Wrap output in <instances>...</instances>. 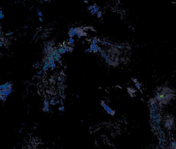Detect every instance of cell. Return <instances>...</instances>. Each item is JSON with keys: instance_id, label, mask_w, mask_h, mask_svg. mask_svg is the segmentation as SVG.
I'll return each mask as SVG.
<instances>
[{"instance_id": "obj_5", "label": "cell", "mask_w": 176, "mask_h": 149, "mask_svg": "<svg viewBox=\"0 0 176 149\" xmlns=\"http://www.w3.org/2000/svg\"><path fill=\"white\" fill-rule=\"evenodd\" d=\"M100 10V7H95V8H94L92 10H91V11H90V13L91 14L92 13H97Z\"/></svg>"}, {"instance_id": "obj_21", "label": "cell", "mask_w": 176, "mask_h": 149, "mask_svg": "<svg viewBox=\"0 0 176 149\" xmlns=\"http://www.w3.org/2000/svg\"><path fill=\"white\" fill-rule=\"evenodd\" d=\"M74 31H75V28L74 27H71L69 29V31L71 32H74Z\"/></svg>"}, {"instance_id": "obj_33", "label": "cell", "mask_w": 176, "mask_h": 149, "mask_svg": "<svg viewBox=\"0 0 176 149\" xmlns=\"http://www.w3.org/2000/svg\"><path fill=\"white\" fill-rule=\"evenodd\" d=\"M60 81H61V79H60V78H59L58 79V82H60Z\"/></svg>"}, {"instance_id": "obj_39", "label": "cell", "mask_w": 176, "mask_h": 149, "mask_svg": "<svg viewBox=\"0 0 176 149\" xmlns=\"http://www.w3.org/2000/svg\"><path fill=\"white\" fill-rule=\"evenodd\" d=\"M76 97H79V96L78 95H76Z\"/></svg>"}, {"instance_id": "obj_8", "label": "cell", "mask_w": 176, "mask_h": 149, "mask_svg": "<svg viewBox=\"0 0 176 149\" xmlns=\"http://www.w3.org/2000/svg\"><path fill=\"white\" fill-rule=\"evenodd\" d=\"M74 41L73 38L69 37V38L68 39V44L71 45L74 44Z\"/></svg>"}, {"instance_id": "obj_9", "label": "cell", "mask_w": 176, "mask_h": 149, "mask_svg": "<svg viewBox=\"0 0 176 149\" xmlns=\"http://www.w3.org/2000/svg\"><path fill=\"white\" fill-rule=\"evenodd\" d=\"M171 148L172 149H176V142H173L171 144Z\"/></svg>"}, {"instance_id": "obj_11", "label": "cell", "mask_w": 176, "mask_h": 149, "mask_svg": "<svg viewBox=\"0 0 176 149\" xmlns=\"http://www.w3.org/2000/svg\"><path fill=\"white\" fill-rule=\"evenodd\" d=\"M58 49L59 53L60 54H63V50H64V49H61V48H60L59 47Z\"/></svg>"}, {"instance_id": "obj_10", "label": "cell", "mask_w": 176, "mask_h": 149, "mask_svg": "<svg viewBox=\"0 0 176 149\" xmlns=\"http://www.w3.org/2000/svg\"><path fill=\"white\" fill-rule=\"evenodd\" d=\"M59 110L61 111L62 113H64L65 112V107H64V106H62L61 107H59Z\"/></svg>"}, {"instance_id": "obj_1", "label": "cell", "mask_w": 176, "mask_h": 149, "mask_svg": "<svg viewBox=\"0 0 176 149\" xmlns=\"http://www.w3.org/2000/svg\"><path fill=\"white\" fill-rule=\"evenodd\" d=\"M176 96L175 92L168 87L159 88L156 92V100L161 105H166L170 103Z\"/></svg>"}, {"instance_id": "obj_3", "label": "cell", "mask_w": 176, "mask_h": 149, "mask_svg": "<svg viewBox=\"0 0 176 149\" xmlns=\"http://www.w3.org/2000/svg\"><path fill=\"white\" fill-rule=\"evenodd\" d=\"M101 106H102L103 108L104 109V110L106 111V112L107 113L110 114V115H111L112 116H113L115 115V111L114 110H112V109H111L107 105L105 104L102 101L101 102Z\"/></svg>"}, {"instance_id": "obj_12", "label": "cell", "mask_w": 176, "mask_h": 149, "mask_svg": "<svg viewBox=\"0 0 176 149\" xmlns=\"http://www.w3.org/2000/svg\"><path fill=\"white\" fill-rule=\"evenodd\" d=\"M55 67H56V64H55V63L53 64H51V71H53Z\"/></svg>"}, {"instance_id": "obj_16", "label": "cell", "mask_w": 176, "mask_h": 149, "mask_svg": "<svg viewBox=\"0 0 176 149\" xmlns=\"http://www.w3.org/2000/svg\"><path fill=\"white\" fill-rule=\"evenodd\" d=\"M101 16H102V13H101V12L100 11H99L97 13V17L98 18H100V17H101Z\"/></svg>"}, {"instance_id": "obj_24", "label": "cell", "mask_w": 176, "mask_h": 149, "mask_svg": "<svg viewBox=\"0 0 176 149\" xmlns=\"http://www.w3.org/2000/svg\"><path fill=\"white\" fill-rule=\"evenodd\" d=\"M8 90H9V91L11 92V93H13V87H11V88H9L8 89Z\"/></svg>"}, {"instance_id": "obj_35", "label": "cell", "mask_w": 176, "mask_h": 149, "mask_svg": "<svg viewBox=\"0 0 176 149\" xmlns=\"http://www.w3.org/2000/svg\"><path fill=\"white\" fill-rule=\"evenodd\" d=\"M2 14H3V11L2 10H1L0 11V15H2Z\"/></svg>"}, {"instance_id": "obj_29", "label": "cell", "mask_w": 176, "mask_h": 149, "mask_svg": "<svg viewBox=\"0 0 176 149\" xmlns=\"http://www.w3.org/2000/svg\"><path fill=\"white\" fill-rule=\"evenodd\" d=\"M4 17V16L3 14L0 15V19H3Z\"/></svg>"}, {"instance_id": "obj_6", "label": "cell", "mask_w": 176, "mask_h": 149, "mask_svg": "<svg viewBox=\"0 0 176 149\" xmlns=\"http://www.w3.org/2000/svg\"><path fill=\"white\" fill-rule=\"evenodd\" d=\"M99 48V46L98 45H97L96 47H93V48H91V51H92L94 53H97L98 51V48Z\"/></svg>"}, {"instance_id": "obj_28", "label": "cell", "mask_w": 176, "mask_h": 149, "mask_svg": "<svg viewBox=\"0 0 176 149\" xmlns=\"http://www.w3.org/2000/svg\"><path fill=\"white\" fill-rule=\"evenodd\" d=\"M100 43H101V44L102 45H105V43H106V42H105V41H102Z\"/></svg>"}, {"instance_id": "obj_20", "label": "cell", "mask_w": 176, "mask_h": 149, "mask_svg": "<svg viewBox=\"0 0 176 149\" xmlns=\"http://www.w3.org/2000/svg\"><path fill=\"white\" fill-rule=\"evenodd\" d=\"M46 70H47V68H46L45 65L44 64V65H43V71H44V72H45Z\"/></svg>"}, {"instance_id": "obj_36", "label": "cell", "mask_w": 176, "mask_h": 149, "mask_svg": "<svg viewBox=\"0 0 176 149\" xmlns=\"http://www.w3.org/2000/svg\"><path fill=\"white\" fill-rule=\"evenodd\" d=\"M0 46H1V47H2V42H0Z\"/></svg>"}, {"instance_id": "obj_30", "label": "cell", "mask_w": 176, "mask_h": 149, "mask_svg": "<svg viewBox=\"0 0 176 149\" xmlns=\"http://www.w3.org/2000/svg\"><path fill=\"white\" fill-rule=\"evenodd\" d=\"M39 20L40 21V22H43V19L42 17H39Z\"/></svg>"}, {"instance_id": "obj_23", "label": "cell", "mask_w": 176, "mask_h": 149, "mask_svg": "<svg viewBox=\"0 0 176 149\" xmlns=\"http://www.w3.org/2000/svg\"><path fill=\"white\" fill-rule=\"evenodd\" d=\"M38 16H39L40 17H43V14H42V13L40 11L39 12H38Z\"/></svg>"}, {"instance_id": "obj_18", "label": "cell", "mask_w": 176, "mask_h": 149, "mask_svg": "<svg viewBox=\"0 0 176 149\" xmlns=\"http://www.w3.org/2000/svg\"><path fill=\"white\" fill-rule=\"evenodd\" d=\"M59 103L61 105V106H64V100L63 98H60L59 99Z\"/></svg>"}, {"instance_id": "obj_25", "label": "cell", "mask_w": 176, "mask_h": 149, "mask_svg": "<svg viewBox=\"0 0 176 149\" xmlns=\"http://www.w3.org/2000/svg\"><path fill=\"white\" fill-rule=\"evenodd\" d=\"M13 33H14V32H9V33H6V34H5V35H6V36H9V35H11L13 34Z\"/></svg>"}, {"instance_id": "obj_13", "label": "cell", "mask_w": 176, "mask_h": 149, "mask_svg": "<svg viewBox=\"0 0 176 149\" xmlns=\"http://www.w3.org/2000/svg\"><path fill=\"white\" fill-rule=\"evenodd\" d=\"M48 61H49V62L50 64H54V63H55V60H54V59H51L49 60Z\"/></svg>"}, {"instance_id": "obj_27", "label": "cell", "mask_w": 176, "mask_h": 149, "mask_svg": "<svg viewBox=\"0 0 176 149\" xmlns=\"http://www.w3.org/2000/svg\"><path fill=\"white\" fill-rule=\"evenodd\" d=\"M42 73H43V71H40L39 72H37L36 74H38V75H40L42 74Z\"/></svg>"}, {"instance_id": "obj_7", "label": "cell", "mask_w": 176, "mask_h": 149, "mask_svg": "<svg viewBox=\"0 0 176 149\" xmlns=\"http://www.w3.org/2000/svg\"><path fill=\"white\" fill-rule=\"evenodd\" d=\"M98 7V6H97V5L96 4H94L93 5H91L89 6H88V8H87V10L89 11H91L94 8H95V7Z\"/></svg>"}, {"instance_id": "obj_34", "label": "cell", "mask_w": 176, "mask_h": 149, "mask_svg": "<svg viewBox=\"0 0 176 149\" xmlns=\"http://www.w3.org/2000/svg\"><path fill=\"white\" fill-rule=\"evenodd\" d=\"M36 36H37V35H36V34H35V35L34 36V37H33V39H35V38H36Z\"/></svg>"}, {"instance_id": "obj_17", "label": "cell", "mask_w": 176, "mask_h": 149, "mask_svg": "<svg viewBox=\"0 0 176 149\" xmlns=\"http://www.w3.org/2000/svg\"><path fill=\"white\" fill-rule=\"evenodd\" d=\"M92 51H91V48L90 47V48H88V49H87L85 51V53H86V52H89V53H90V52H92Z\"/></svg>"}, {"instance_id": "obj_22", "label": "cell", "mask_w": 176, "mask_h": 149, "mask_svg": "<svg viewBox=\"0 0 176 149\" xmlns=\"http://www.w3.org/2000/svg\"><path fill=\"white\" fill-rule=\"evenodd\" d=\"M96 46H97L96 44H94V43H92L90 44V48H93V47H96Z\"/></svg>"}, {"instance_id": "obj_31", "label": "cell", "mask_w": 176, "mask_h": 149, "mask_svg": "<svg viewBox=\"0 0 176 149\" xmlns=\"http://www.w3.org/2000/svg\"><path fill=\"white\" fill-rule=\"evenodd\" d=\"M73 48L72 47H69V50L71 52V51H73Z\"/></svg>"}, {"instance_id": "obj_15", "label": "cell", "mask_w": 176, "mask_h": 149, "mask_svg": "<svg viewBox=\"0 0 176 149\" xmlns=\"http://www.w3.org/2000/svg\"><path fill=\"white\" fill-rule=\"evenodd\" d=\"M69 51V47H66V48H65L64 49V50H63V54L64 53H66V52H67V51Z\"/></svg>"}, {"instance_id": "obj_26", "label": "cell", "mask_w": 176, "mask_h": 149, "mask_svg": "<svg viewBox=\"0 0 176 149\" xmlns=\"http://www.w3.org/2000/svg\"><path fill=\"white\" fill-rule=\"evenodd\" d=\"M55 56L57 57H58L59 58H60V57H61V56H60V54L59 53V52H58V53H56V54H55Z\"/></svg>"}, {"instance_id": "obj_38", "label": "cell", "mask_w": 176, "mask_h": 149, "mask_svg": "<svg viewBox=\"0 0 176 149\" xmlns=\"http://www.w3.org/2000/svg\"><path fill=\"white\" fill-rule=\"evenodd\" d=\"M84 3H88V2L87 1H84Z\"/></svg>"}, {"instance_id": "obj_37", "label": "cell", "mask_w": 176, "mask_h": 149, "mask_svg": "<svg viewBox=\"0 0 176 149\" xmlns=\"http://www.w3.org/2000/svg\"><path fill=\"white\" fill-rule=\"evenodd\" d=\"M28 28V26H24L23 27V28L24 29V28Z\"/></svg>"}, {"instance_id": "obj_19", "label": "cell", "mask_w": 176, "mask_h": 149, "mask_svg": "<svg viewBox=\"0 0 176 149\" xmlns=\"http://www.w3.org/2000/svg\"><path fill=\"white\" fill-rule=\"evenodd\" d=\"M76 35L77 36V37H78L79 38H81V37L82 36H83V34H82V33H77V35Z\"/></svg>"}, {"instance_id": "obj_14", "label": "cell", "mask_w": 176, "mask_h": 149, "mask_svg": "<svg viewBox=\"0 0 176 149\" xmlns=\"http://www.w3.org/2000/svg\"><path fill=\"white\" fill-rule=\"evenodd\" d=\"M92 43H94V44H97V43H98V41H97V38L96 37L94 38V39L92 41Z\"/></svg>"}, {"instance_id": "obj_32", "label": "cell", "mask_w": 176, "mask_h": 149, "mask_svg": "<svg viewBox=\"0 0 176 149\" xmlns=\"http://www.w3.org/2000/svg\"><path fill=\"white\" fill-rule=\"evenodd\" d=\"M63 46H64V48H66V47H67V44H63Z\"/></svg>"}, {"instance_id": "obj_4", "label": "cell", "mask_w": 176, "mask_h": 149, "mask_svg": "<svg viewBox=\"0 0 176 149\" xmlns=\"http://www.w3.org/2000/svg\"><path fill=\"white\" fill-rule=\"evenodd\" d=\"M13 84L11 82H6L4 85H2L0 86V90L8 89L9 88L12 87Z\"/></svg>"}, {"instance_id": "obj_2", "label": "cell", "mask_w": 176, "mask_h": 149, "mask_svg": "<svg viewBox=\"0 0 176 149\" xmlns=\"http://www.w3.org/2000/svg\"><path fill=\"white\" fill-rule=\"evenodd\" d=\"M174 125V119L171 116H168L164 121L165 127L167 130H172Z\"/></svg>"}]
</instances>
